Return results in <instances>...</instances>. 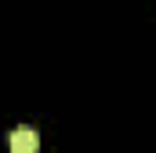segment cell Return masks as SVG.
<instances>
[{
	"mask_svg": "<svg viewBox=\"0 0 156 153\" xmlns=\"http://www.w3.org/2000/svg\"><path fill=\"white\" fill-rule=\"evenodd\" d=\"M40 150V135L33 128H15L11 131V153H37Z\"/></svg>",
	"mask_w": 156,
	"mask_h": 153,
	"instance_id": "1",
	"label": "cell"
}]
</instances>
